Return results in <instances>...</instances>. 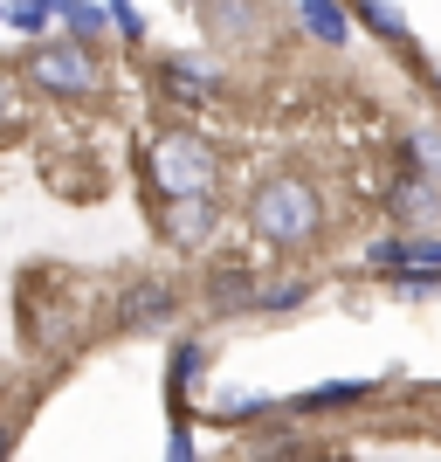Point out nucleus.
<instances>
[{
    "mask_svg": "<svg viewBox=\"0 0 441 462\" xmlns=\"http://www.w3.org/2000/svg\"><path fill=\"white\" fill-rule=\"evenodd\" d=\"M7 448H14V421H0V462H7Z\"/></svg>",
    "mask_w": 441,
    "mask_h": 462,
    "instance_id": "a211bd4d",
    "label": "nucleus"
},
{
    "mask_svg": "<svg viewBox=\"0 0 441 462\" xmlns=\"http://www.w3.org/2000/svg\"><path fill=\"white\" fill-rule=\"evenodd\" d=\"M152 180L166 200H214V152L193 132L152 138Z\"/></svg>",
    "mask_w": 441,
    "mask_h": 462,
    "instance_id": "f03ea898",
    "label": "nucleus"
},
{
    "mask_svg": "<svg viewBox=\"0 0 441 462\" xmlns=\"http://www.w3.org/2000/svg\"><path fill=\"white\" fill-rule=\"evenodd\" d=\"M207 7L214 28H228V35H255L262 28V0H200Z\"/></svg>",
    "mask_w": 441,
    "mask_h": 462,
    "instance_id": "0eeeda50",
    "label": "nucleus"
},
{
    "mask_svg": "<svg viewBox=\"0 0 441 462\" xmlns=\"http://www.w3.org/2000/svg\"><path fill=\"white\" fill-rule=\"evenodd\" d=\"M193 456V442H187V428H173V448H166V462H187Z\"/></svg>",
    "mask_w": 441,
    "mask_h": 462,
    "instance_id": "dca6fc26",
    "label": "nucleus"
},
{
    "mask_svg": "<svg viewBox=\"0 0 441 462\" xmlns=\"http://www.w3.org/2000/svg\"><path fill=\"white\" fill-rule=\"evenodd\" d=\"M359 14H365V28H380L386 42H407V14L393 0H359Z\"/></svg>",
    "mask_w": 441,
    "mask_h": 462,
    "instance_id": "f8f14e48",
    "label": "nucleus"
},
{
    "mask_svg": "<svg viewBox=\"0 0 441 462\" xmlns=\"http://www.w3.org/2000/svg\"><path fill=\"white\" fill-rule=\"evenodd\" d=\"M372 263L393 276H441V242H407V235H386V242H372Z\"/></svg>",
    "mask_w": 441,
    "mask_h": 462,
    "instance_id": "20e7f679",
    "label": "nucleus"
},
{
    "mask_svg": "<svg viewBox=\"0 0 441 462\" xmlns=\"http://www.w3.org/2000/svg\"><path fill=\"white\" fill-rule=\"evenodd\" d=\"M249 221H255L262 242H310L317 221H325V208H317V193H310L304 180H269V187L255 193Z\"/></svg>",
    "mask_w": 441,
    "mask_h": 462,
    "instance_id": "f257e3e1",
    "label": "nucleus"
},
{
    "mask_svg": "<svg viewBox=\"0 0 441 462\" xmlns=\"http://www.w3.org/2000/svg\"><path fill=\"white\" fill-rule=\"evenodd\" d=\"M214 221V200H173V214H166V228L179 235V242H200Z\"/></svg>",
    "mask_w": 441,
    "mask_h": 462,
    "instance_id": "1a4fd4ad",
    "label": "nucleus"
},
{
    "mask_svg": "<svg viewBox=\"0 0 441 462\" xmlns=\"http://www.w3.org/2000/svg\"><path fill=\"white\" fill-rule=\"evenodd\" d=\"M435 83H441V69H435Z\"/></svg>",
    "mask_w": 441,
    "mask_h": 462,
    "instance_id": "6ab92c4d",
    "label": "nucleus"
},
{
    "mask_svg": "<svg viewBox=\"0 0 441 462\" xmlns=\"http://www.w3.org/2000/svg\"><path fill=\"white\" fill-rule=\"evenodd\" d=\"M7 117H14V83L0 77V125H7Z\"/></svg>",
    "mask_w": 441,
    "mask_h": 462,
    "instance_id": "f3484780",
    "label": "nucleus"
},
{
    "mask_svg": "<svg viewBox=\"0 0 441 462\" xmlns=\"http://www.w3.org/2000/svg\"><path fill=\"white\" fill-rule=\"evenodd\" d=\"M393 214H400V221H421V214H427V173H421V166L400 173V187H393Z\"/></svg>",
    "mask_w": 441,
    "mask_h": 462,
    "instance_id": "9b49d317",
    "label": "nucleus"
},
{
    "mask_svg": "<svg viewBox=\"0 0 441 462\" xmlns=\"http://www.w3.org/2000/svg\"><path fill=\"white\" fill-rule=\"evenodd\" d=\"M207 297H214V304H228V310L262 304V297H255V283H249L242 270H214V276H207Z\"/></svg>",
    "mask_w": 441,
    "mask_h": 462,
    "instance_id": "9d476101",
    "label": "nucleus"
},
{
    "mask_svg": "<svg viewBox=\"0 0 441 462\" xmlns=\"http://www.w3.org/2000/svg\"><path fill=\"white\" fill-rule=\"evenodd\" d=\"M21 69H28V83H41V90H56V97H83V90L104 83L90 42H49V49H35Z\"/></svg>",
    "mask_w": 441,
    "mask_h": 462,
    "instance_id": "7ed1b4c3",
    "label": "nucleus"
},
{
    "mask_svg": "<svg viewBox=\"0 0 441 462\" xmlns=\"http://www.w3.org/2000/svg\"><path fill=\"white\" fill-rule=\"evenodd\" d=\"M159 83H166L173 97H187V104H193V97H207V90H214V77L200 69V62H187V56H166V62H159Z\"/></svg>",
    "mask_w": 441,
    "mask_h": 462,
    "instance_id": "6e6552de",
    "label": "nucleus"
},
{
    "mask_svg": "<svg viewBox=\"0 0 441 462\" xmlns=\"http://www.w3.org/2000/svg\"><path fill=\"white\" fill-rule=\"evenodd\" d=\"M111 21H117V35H124V42H138V35H145V21H138V7H132V0H111Z\"/></svg>",
    "mask_w": 441,
    "mask_h": 462,
    "instance_id": "2eb2a0df",
    "label": "nucleus"
},
{
    "mask_svg": "<svg viewBox=\"0 0 441 462\" xmlns=\"http://www.w3.org/2000/svg\"><path fill=\"white\" fill-rule=\"evenodd\" d=\"M166 318H173V290L166 283H138L124 297V325H166Z\"/></svg>",
    "mask_w": 441,
    "mask_h": 462,
    "instance_id": "423d86ee",
    "label": "nucleus"
},
{
    "mask_svg": "<svg viewBox=\"0 0 441 462\" xmlns=\"http://www.w3.org/2000/svg\"><path fill=\"white\" fill-rule=\"evenodd\" d=\"M297 14H304V28H310L317 42H331V49L352 35V14L338 7V0H297Z\"/></svg>",
    "mask_w": 441,
    "mask_h": 462,
    "instance_id": "39448f33",
    "label": "nucleus"
},
{
    "mask_svg": "<svg viewBox=\"0 0 441 462\" xmlns=\"http://www.w3.org/2000/svg\"><path fill=\"white\" fill-rule=\"evenodd\" d=\"M49 14H56L49 0H7V21H14L21 35H41V28H49Z\"/></svg>",
    "mask_w": 441,
    "mask_h": 462,
    "instance_id": "ddd939ff",
    "label": "nucleus"
},
{
    "mask_svg": "<svg viewBox=\"0 0 441 462\" xmlns=\"http://www.w3.org/2000/svg\"><path fill=\"white\" fill-rule=\"evenodd\" d=\"M414 166H421V173H441V138L435 132H414Z\"/></svg>",
    "mask_w": 441,
    "mask_h": 462,
    "instance_id": "4468645a",
    "label": "nucleus"
}]
</instances>
